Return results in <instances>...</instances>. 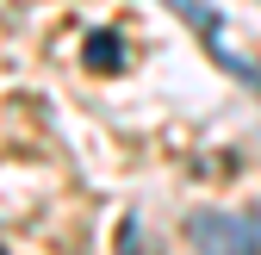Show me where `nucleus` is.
Wrapping results in <instances>:
<instances>
[{"label": "nucleus", "mask_w": 261, "mask_h": 255, "mask_svg": "<svg viewBox=\"0 0 261 255\" xmlns=\"http://www.w3.org/2000/svg\"><path fill=\"white\" fill-rule=\"evenodd\" d=\"M162 7H174V13H180V19H187L193 31H199V44H205V50L218 56V69H230V75H237L243 87H255V93H261V69H249V62H243V56H237L230 44H224V19H218V13L205 7V0H162Z\"/></svg>", "instance_id": "nucleus-2"}, {"label": "nucleus", "mask_w": 261, "mask_h": 255, "mask_svg": "<svg viewBox=\"0 0 261 255\" xmlns=\"http://www.w3.org/2000/svg\"><path fill=\"white\" fill-rule=\"evenodd\" d=\"M193 255H261V212H193Z\"/></svg>", "instance_id": "nucleus-1"}, {"label": "nucleus", "mask_w": 261, "mask_h": 255, "mask_svg": "<svg viewBox=\"0 0 261 255\" xmlns=\"http://www.w3.org/2000/svg\"><path fill=\"white\" fill-rule=\"evenodd\" d=\"M124 56V44L112 38V31H93V38H87V62H93V69H106V62H118Z\"/></svg>", "instance_id": "nucleus-4"}, {"label": "nucleus", "mask_w": 261, "mask_h": 255, "mask_svg": "<svg viewBox=\"0 0 261 255\" xmlns=\"http://www.w3.org/2000/svg\"><path fill=\"white\" fill-rule=\"evenodd\" d=\"M118 255H155V243L143 237L137 218H118Z\"/></svg>", "instance_id": "nucleus-3"}]
</instances>
